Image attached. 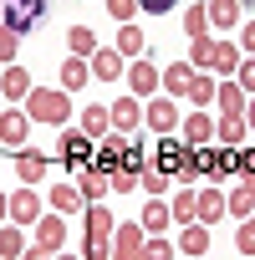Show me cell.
<instances>
[{"label":"cell","mask_w":255,"mask_h":260,"mask_svg":"<svg viewBox=\"0 0 255 260\" xmlns=\"http://www.w3.org/2000/svg\"><path fill=\"white\" fill-rule=\"evenodd\" d=\"M209 245H214L209 224H184V230H179V255L199 260V255H209Z\"/></svg>","instance_id":"5bb4252c"},{"label":"cell","mask_w":255,"mask_h":260,"mask_svg":"<svg viewBox=\"0 0 255 260\" xmlns=\"http://www.w3.org/2000/svg\"><path fill=\"white\" fill-rule=\"evenodd\" d=\"M158 87H164V72H158L153 61L138 56V61H133V97H153Z\"/></svg>","instance_id":"d6986e66"},{"label":"cell","mask_w":255,"mask_h":260,"mask_svg":"<svg viewBox=\"0 0 255 260\" xmlns=\"http://www.w3.org/2000/svg\"><path fill=\"white\" fill-rule=\"evenodd\" d=\"M92 138L82 133V127H61V138H56V148H51V158L56 164H67L72 174H82V169H92Z\"/></svg>","instance_id":"7a4b0ae2"},{"label":"cell","mask_w":255,"mask_h":260,"mask_svg":"<svg viewBox=\"0 0 255 260\" xmlns=\"http://www.w3.org/2000/svg\"><path fill=\"white\" fill-rule=\"evenodd\" d=\"M189 87H194V67H189V61L164 67V92H169V97H189Z\"/></svg>","instance_id":"ffe728a7"},{"label":"cell","mask_w":255,"mask_h":260,"mask_svg":"<svg viewBox=\"0 0 255 260\" xmlns=\"http://www.w3.org/2000/svg\"><path fill=\"white\" fill-rule=\"evenodd\" d=\"M0 112H6V97H0Z\"/></svg>","instance_id":"681fc988"},{"label":"cell","mask_w":255,"mask_h":260,"mask_svg":"<svg viewBox=\"0 0 255 260\" xmlns=\"http://www.w3.org/2000/svg\"><path fill=\"white\" fill-rule=\"evenodd\" d=\"M56 260H72V255H56Z\"/></svg>","instance_id":"f907efd6"},{"label":"cell","mask_w":255,"mask_h":260,"mask_svg":"<svg viewBox=\"0 0 255 260\" xmlns=\"http://www.w3.org/2000/svg\"><path fill=\"white\" fill-rule=\"evenodd\" d=\"M107 11H112L122 26H133V11H138V0H107Z\"/></svg>","instance_id":"60d3db41"},{"label":"cell","mask_w":255,"mask_h":260,"mask_svg":"<svg viewBox=\"0 0 255 260\" xmlns=\"http://www.w3.org/2000/svg\"><path fill=\"white\" fill-rule=\"evenodd\" d=\"M117 51L138 61V56H143V31H138V26H122V31H117Z\"/></svg>","instance_id":"e575fe53"},{"label":"cell","mask_w":255,"mask_h":260,"mask_svg":"<svg viewBox=\"0 0 255 260\" xmlns=\"http://www.w3.org/2000/svg\"><path fill=\"white\" fill-rule=\"evenodd\" d=\"M46 169H51V158H46V153H36V148H21V153H16V179H21V184H31V189H36V184L46 179Z\"/></svg>","instance_id":"8fae6325"},{"label":"cell","mask_w":255,"mask_h":260,"mask_svg":"<svg viewBox=\"0 0 255 260\" xmlns=\"http://www.w3.org/2000/svg\"><path fill=\"white\" fill-rule=\"evenodd\" d=\"M225 209H230L235 219H250V214H255V194H250V189L240 184L235 194H225Z\"/></svg>","instance_id":"836d02e7"},{"label":"cell","mask_w":255,"mask_h":260,"mask_svg":"<svg viewBox=\"0 0 255 260\" xmlns=\"http://www.w3.org/2000/svg\"><path fill=\"white\" fill-rule=\"evenodd\" d=\"M87 67H92L97 82H117V77H122V51H117V46H97V56H92Z\"/></svg>","instance_id":"e0dca14e"},{"label":"cell","mask_w":255,"mask_h":260,"mask_svg":"<svg viewBox=\"0 0 255 260\" xmlns=\"http://www.w3.org/2000/svg\"><path fill=\"white\" fill-rule=\"evenodd\" d=\"M169 209H174V224H199V189H189V184H184V189L174 194V204H169Z\"/></svg>","instance_id":"44dd1931"},{"label":"cell","mask_w":255,"mask_h":260,"mask_svg":"<svg viewBox=\"0 0 255 260\" xmlns=\"http://www.w3.org/2000/svg\"><path fill=\"white\" fill-rule=\"evenodd\" d=\"M240 184H245V189H250V194H255V174H250V179H240Z\"/></svg>","instance_id":"c3c4849f"},{"label":"cell","mask_w":255,"mask_h":260,"mask_svg":"<svg viewBox=\"0 0 255 260\" xmlns=\"http://www.w3.org/2000/svg\"><path fill=\"white\" fill-rule=\"evenodd\" d=\"M235 245H240V255H250V260H255V214H250V219H240Z\"/></svg>","instance_id":"74e56055"},{"label":"cell","mask_w":255,"mask_h":260,"mask_svg":"<svg viewBox=\"0 0 255 260\" xmlns=\"http://www.w3.org/2000/svg\"><path fill=\"white\" fill-rule=\"evenodd\" d=\"M199 158H204V179H230L235 174V148H199Z\"/></svg>","instance_id":"ac0fdd59"},{"label":"cell","mask_w":255,"mask_h":260,"mask_svg":"<svg viewBox=\"0 0 255 260\" xmlns=\"http://www.w3.org/2000/svg\"><path fill=\"white\" fill-rule=\"evenodd\" d=\"M209 6V26H235L245 11H240V0H204Z\"/></svg>","instance_id":"4dcf8cb0"},{"label":"cell","mask_w":255,"mask_h":260,"mask_svg":"<svg viewBox=\"0 0 255 260\" xmlns=\"http://www.w3.org/2000/svg\"><path fill=\"white\" fill-rule=\"evenodd\" d=\"M51 209L56 214H77V209H87V199H82L77 184H51Z\"/></svg>","instance_id":"cb8c5ba5"},{"label":"cell","mask_w":255,"mask_h":260,"mask_svg":"<svg viewBox=\"0 0 255 260\" xmlns=\"http://www.w3.org/2000/svg\"><path fill=\"white\" fill-rule=\"evenodd\" d=\"M143 260H174V240H164V235H148V245H143Z\"/></svg>","instance_id":"8d00e7d4"},{"label":"cell","mask_w":255,"mask_h":260,"mask_svg":"<svg viewBox=\"0 0 255 260\" xmlns=\"http://www.w3.org/2000/svg\"><path fill=\"white\" fill-rule=\"evenodd\" d=\"M214 97H219V82H214L209 72H194V87H189V102H194V107L204 112V107H209Z\"/></svg>","instance_id":"83f0119b"},{"label":"cell","mask_w":255,"mask_h":260,"mask_svg":"<svg viewBox=\"0 0 255 260\" xmlns=\"http://www.w3.org/2000/svg\"><path fill=\"white\" fill-rule=\"evenodd\" d=\"M61 240H67V224H61L56 214H41V219H36V245H46V250H61Z\"/></svg>","instance_id":"484cf974"},{"label":"cell","mask_w":255,"mask_h":260,"mask_svg":"<svg viewBox=\"0 0 255 260\" xmlns=\"http://www.w3.org/2000/svg\"><path fill=\"white\" fill-rule=\"evenodd\" d=\"M214 143L219 148H245L250 143V122L245 117H219L214 122Z\"/></svg>","instance_id":"9a60e30c"},{"label":"cell","mask_w":255,"mask_h":260,"mask_svg":"<svg viewBox=\"0 0 255 260\" xmlns=\"http://www.w3.org/2000/svg\"><path fill=\"white\" fill-rule=\"evenodd\" d=\"M16 56H21V36L0 26V67H16Z\"/></svg>","instance_id":"d590c367"},{"label":"cell","mask_w":255,"mask_h":260,"mask_svg":"<svg viewBox=\"0 0 255 260\" xmlns=\"http://www.w3.org/2000/svg\"><path fill=\"white\" fill-rule=\"evenodd\" d=\"M219 214H230L225 209V194L219 189H199V224H214Z\"/></svg>","instance_id":"f546056e"},{"label":"cell","mask_w":255,"mask_h":260,"mask_svg":"<svg viewBox=\"0 0 255 260\" xmlns=\"http://www.w3.org/2000/svg\"><path fill=\"white\" fill-rule=\"evenodd\" d=\"M138 11H148V16H169L174 0H138Z\"/></svg>","instance_id":"ee69618b"},{"label":"cell","mask_w":255,"mask_h":260,"mask_svg":"<svg viewBox=\"0 0 255 260\" xmlns=\"http://www.w3.org/2000/svg\"><path fill=\"white\" fill-rule=\"evenodd\" d=\"M184 260H189V255H184Z\"/></svg>","instance_id":"816d5d0a"},{"label":"cell","mask_w":255,"mask_h":260,"mask_svg":"<svg viewBox=\"0 0 255 260\" xmlns=\"http://www.w3.org/2000/svg\"><path fill=\"white\" fill-rule=\"evenodd\" d=\"M138 184H143V189H148V199H164V194H169V184H174V174H164V169H158V164H148V169H143V179H138Z\"/></svg>","instance_id":"d6a6232c"},{"label":"cell","mask_w":255,"mask_h":260,"mask_svg":"<svg viewBox=\"0 0 255 260\" xmlns=\"http://www.w3.org/2000/svg\"><path fill=\"white\" fill-rule=\"evenodd\" d=\"M138 179H143L138 169H117V174H112V194H133V184H138Z\"/></svg>","instance_id":"ab89813d"},{"label":"cell","mask_w":255,"mask_h":260,"mask_svg":"<svg viewBox=\"0 0 255 260\" xmlns=\"http://www.w3.org/2000/svg\"><path fill=\"white\" fill-rule=\"evenodd\" d=\"M51 11V0H6V31H16V36H26V31H36V21Z\"/></svg>","instance_id":"3957f363"},{"label":"cell","mask_w":255,"mask_h":260,"mask_svg":"<svg viewBox=\"0 0 255 260\" xmlns=\"http://www.w3.org/2000/svg\"><path fill=\"white\" fill-rule=\"evenodd\" d=\"M82 133L92 138V143H102L107 133H112V107H102V102H92V107H82Z\"/></svg>","instance_id":"4fadbf2b"},{"label":"cell","mask_w":255,"mask_h":260,"mask_svg":"<svg viewBox=\"0 0 255 260\" xmlns=\"http://www.w3.org/2000/svg\"><path fill=\"white\" fill-rule=\"evenodd\" d=\"M240 61H245L240 41H214V51H209V77H235Z\"/></svg>","instance_id":"52a82bcc"},{"label":"cell","mask_w":255,"mask_h":260,"mask_svg":"<svg viewBox=\"0 0 255 260\" xmlns=\"http://www.w3.org/2000/svg\"><path fill=\"white\" fill-rule=\"evenodd\" d=\"M143 245H148V230L138 219H117V230H112V260H143Z\"/></svg>","instance_id":"277c9868"},{"label":"cell","mask_w":255,"mask_h":260,"mask_svg":"<svg viewBox=\"0 0 255 260\" xmlns=\"http://www.w3.org/2000/svg\"><path fill=\"white\" fill-rule=\"evenodd\" d=\"M26 117L31 122H51V127H67L72 122V92H51V87H31L26 97Z\"/></svg>","instance_id":"6da1fadb"},{"label":"cell","mask_w":255,"mask_h":260,"mask_svg":"<svg viewBox=\"0 0 255 260\" xmlns=\"http://www.w3.org/2000/svg\"><path fill=\"white\" fill-rule=\"evenodd\" d=\"M184 36H189V41L209 36V6H189V11H184Z\"/></svg>","instance_id":"1f68e13d"},{"label":"cell","mask_w":255,"mask_h":260,"mask_svg":"<svg viewBox=\"0 0 255 260\" xmlns=\"http://www.w3.org/2000/svg\"><path fill=\"white\" fill-rule=\"evenodd\" d=\"M31 245H26V235H21V224H0V255L6 260H21Z\"/></svg>","instance_id":"f1b7e54d"},{"label":"cell","mask_w":255,"mask_h":260,"mask_svg":"<svg viewBox=\"0 0 255 260\" xmlns=\"http://www.w3.org/2000/svg\"><path fill=\"white\" fill-rule=\"evenodd\" d=\"M235 82H240V87H245V92L255 97V56H245V61H240V72H235Z\"/></svg>","instance_id":"b9f144b4"},{"label":"cell","mask_w":255,"mask_h":260,"mask_svg":"<svg viewBox=\"0 0 255 260\" xmlns=\"http://www.w3.org/2000/svg\"><path fill=\"white\" fill-rule=\"evenodd\" d=\"M240 51H245V56H255V16L240 26Z\"/></svg>","instance_id":"7bdbcfd3"},{"label":"cell","mask_w":255,"mask_h":260,"mask_svg":"<svg viewBox=\"0 0 255 260\" xmlns=\"http://www.w3.org/2000/svg\"><path fill=\"white\" fill-rule=\"evenodd\" d=\"M143 122L153 127V133H164V138H169L184 117H179V102H174V97H153V102L143 107Z\"/></svg>","instance_id":"5b68a950"},{"label":"cell","mask_w":255,"mask_h":260,"mask_svg":"<svg viewBox=\"0 0 255 260\" xmlns=\"http://www.w3.org/2000/svg\"><path fill=\"white\" fill-rule=\"evenodd\" d=\"M21 260H51V250H46V245H31V250H26Z\"/></svg>","instance_id":"f6af8a7d"},{"label":"cell","mask_w":255,"mask_h":260,"mask_svg":"<svg viewBox=\"0 0 255 260\" xmlns=\"http://www.w3.org/2000/svg\"><path fill=\"white\" fill-rule=\"evenodd\" d=\"M245 122H250V138H255V97H250V107H245Z\"/></svg>","instance_id":"7dc6e473"},{"label":"cell","mask_w":255,"mask_h":260,"mask_svg":"<svg viewBox=\"0 0 255 260\" xmlns=\"http://www.w3.org/2000/svg\"><path fill=\"white\" fill-rule=\"evenodd\" d=\"M214 107H219V117H245V107H250V92H245L235 77H225V82H219V97H214Z\"/></svg>","instance_id":"ba28073f"},{"label":"cell","mask_w":255,"mask_h":260,"mask_svg":"<svg viewBox=\"0 0 255 260\" xmlns=\"http://www.w3.org/2000/svg\"><path fill=\"white\" fill-rule=\"evenodd\" d=\"M36 219H41V194L31 184H21L11 194V224H36Z\"/></svg>","instance_id":"9c48e42d"},{"label":"cell","mask_w":255,"mask_h":260,"mask_svg":"<svg viewBox=\"0 0 255 260\" xmlns=\"http://www.w3.org/2000/svg\"><path fill=\"white\" fill-rule=\"evenodd\" d=\"M138 224H143L148 235H169V224H174V209H169L164 199H148V204H143V219H138Z\"/></svg>","instance_id":"7402d4cb"},{"label":"cell","mask_w":255,"mask_h":260,"mask_svg":"<svg viewBox=\"0 0 255 260\" xmlns=\"http://www.w3.org/2000/svg\"><path fill=\"white\" fill-rule=\"evenodd\" d=\"M67 46H72V56L92 61V56H97V36H92V26H72V31H67Z\"/></svg>","instance_id":"4316f807"},{"label":"cell","mask_w":255,"mask_h":260,"mask_svg":"<svg viewBox=\"0 0 255 260\" xmlns=\"http://www.w3.org/2000/svg\"><path fill=\"white\" fill-rule=\"evenodd\" d=\"M77 189H82V199H87V204H102V194L112 189V179H107V174H97V169H82V174H77Z\"/></svg>","instance_id":"603a6c76"},{"label":"cell","mask_w":255,"mask_h":260,"mask_svg":"<svg viewBox=\"0 0 255 260\" xmlns=\"http://www.w3.org/2000/svg\"><path fill=\"white\" fill-rule=\"evenodd\" d=\"M26 133H31V117H26V107H6L0 112V143L6 148H26Z\"/></svg>","instance_id":"8992f818"},{"label":"cell","mask_w":255,"mask_h":260,"mask_svg":"<svg viewBox=\"0 0 255 260\" xmlns=\"http://www.w3.org/2000/svg\"><path fill=\"white\" fill-rule=\"evenodd\" d=\"M235 174H240V179H250V174H255V143L235 148Z\"/></svg>","instance_id":"f35d334b"},{"label":"cell","mask_w":255,"mask_h":260,"mask_svg":"<svg viewBox=\"0 0 255 260\" xmlns=\"http://www.w3.org/2000/svg\"><path fill=\"white\" fill-rule=\"evenodd\" d=\"M143 122V107H138V97H117L112 102V133H128L133 138V127Z\"/></svg>","instance_id":"2e32d148"},{"label":"cell","mask_w":255,"mask_h":260,"mask_svg":"<svg viewBox=\"0 0 255 260\" xmlns=\"http://www.w3.org/2000/svg\"><path fill=\"white\" fill-rule=\"evenodd\" d=\"M87 77H92V67H87L82 56H67V61H61V92H82Z\"/></svg>","instance_id":"d4e9b609"},{"label":"cell","mask_w":255,"mask_h":260,"mask_svg":"<svg viewBox=\"0 0 255 260\" xmlns=\"http://www.w3.org/2000/svg\"><path fill=\"white\" fill-rule=\"evenodd\" d=\"M31 87H36V82H31V72H26L21 61H16V67H0V97L26 102V97H31Z\"/></svg>","instance_id":"30bf717a"},{"label":"cell","mask_w":255,"mask_h":260,"mask_svg":"<svg viewBox=\"0 0 255 260\" xmlns=\"http://www.w3.org/2000/svg\"><path fill=\"white\" fill-rule=\"evenodd\" d=\"M179 133H184L189 148H209V138H214V117H209V112H189V117L179 122Z\"/></svg>","instance_id":"7c38bea8"},{"label":"cell","mask_w":255,"mask_h":260,"mask_svg":"<svg viewBox=\"0 0 255 260\" xmlns=\"http://www.w3.org/2000/svg\"><path fill=\"white\" fill-rule=\"evenodd\" d=\"M0 224H11V194H0Z\"/></svg>","instance_id":"bcb514c9"}]
</instances>
